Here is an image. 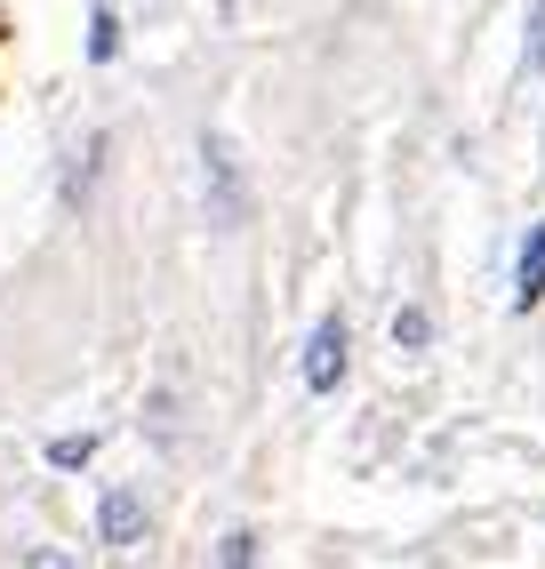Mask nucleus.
<instances>
[{"label": "nucleus", "mask_w": 545, "mask_h": 569, "mask_svg": "<svg viewBox=\"0 0 545 569\" xmlns=\"http://www.w3.org/2000/svg\"><path fill=\"white\" fill-rule=\"evenodd\" d=\"M337 377H345V321L329 313V321L314 329V346H305V386H314V393H337Z\"/></svg>", "instance_id": "nucleus-1"}, {"label": "nucleus", "mask_w": 545, "mask_h": 569, "mask_svg": "<svg viewBox=\"0 0 545 569\" xmlns=\"http://www.w3.org/2000/svg\"><path fill=\"white\" fill-rule=\"evenodd\" d=\"M97 538L105 546H137L145 538V498H137V489H112V498L97 506Z\"/></svg>", "instance_id": "nucleus-2"}, {"label": "nucleus", "mask_w": 545, "mask_h": 569, "mask_svg": "<svg viewBox=\"0 0 545 569\" xmlns=\"http://www.w3.org/2000/svg\"><path fill=\"white\" fill-rule=\"evenodd\" d=\"M545 297V224H529V241H522V273H514V306L529 313Z\"/></svg>", "instance_id": "nucleus-3"}, {"label": "nucleus", "mask_w": 545, "mask_h": 569, "mask_svg": "<svg viewBox=\"0 0 545 569\" xmlns=\"http://www.w3.org/2000/svg\"><path fill=\"white\" fill-rule=\"evenodd\" d=\"M112 49H121V24H112V9L97 0V9H89V57H97V64H112Z\"/></svg>", "instance_id": "nucleus-4"}, {"label": "nucleus", "mask_w": 545, "mask_h": 569, "mask_svg": "<svg viewBox=\"0 0 545 569\" xmlns=\"http://www.w3.org/2000/svg\"><path fill=\"white\" fill-rule=\"evenodd\" d=\"M89 449H97L89 433H65V441L49 449V466H89Z\"/></svg>", "instance_id": "nucleus-5"}, {"label": "nucleus", "mask_w": 545, "mask_h": 569, "mask_svg": "<svg viewBox=\"0 0 545 569\" xmlns=\"http://www.w3.org/2000/svg\"><path fill=\"white\" fill-rule=\"evenodd\" d=\"M394 337H402V346H409V353H417V346H425V337H434V321H425V313H417V306H409V313H402V321H394Z\"/></svg>", "instance_id": "nucleus-6"}, {"label": "nucleus", "mask_w": 545, "mask_h": 569, "mask_svg": "<svg viewBox=\"0 0 545 569\" xmlns=\"http://www.w3.org/2000/svg\"><path fill=\"white\" fill-rule=\"evenodd\" d=\"M257 561V538H249V529H232V538H225V569H249Z\"/></svg>", "instance_id": "nucleus-7"}, {"label": "nucleus", "mask_w": 545, "mask_h": 569, "mask_svg": "<svg viewBox=\"0 0 545 569\" xmlns=\"http://www.w3.org/2000/svg\"><path fill=\"white\" fill-rule=\"evenodd\" d=\"M529 64L545 72V0H537V32H529Z\"/></svg>", "instance_id": "nucleus-8"}, {"label": "nucleus", "mask_w": 545, "mask_h": 569, "mask_svg": "<svg viewBox=\"0 0 545 569\" xmlns=\"http://www.w3.org/2000/svg\"><path fill=\"white\" fill-rule=\"evenodd\" d=\"M24 569H72V561H65V553H32Z\"/></svg>", "instance_id": "nucleus-9"}]
</instances>
